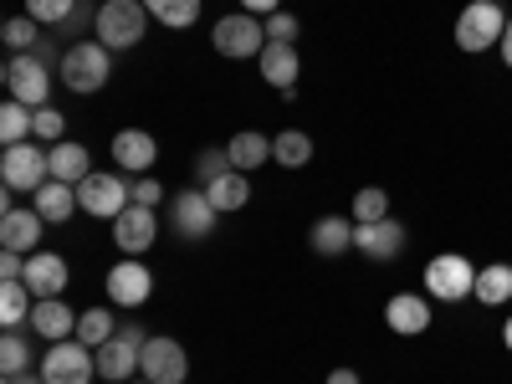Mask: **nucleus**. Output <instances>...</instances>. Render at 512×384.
I'll return each instance as SVG.
<instances>
[{
  "mask_svg": "<svg viewBox=\"0 0 512 384\" xmlns=\"http://www.w3.org/2000/svg\"><path fill=\"white\" fill-rule=\"evenodd\" d=\"M154 236H159V216H154L149 205H128L123 216L113 221V241H118V251H128V256L149 251Z\"/></svg>",
  "mask_w": 512,
  "mask_h": 384,
  "instance_id": "15",
  "label": "nucleus"
},
{
  "mask_svg": "<svg viewBox=\"0 0 512 384\" xmlns=\"http://www.w3.org/2000/svg\"><path fill=\"white\" fill-rule=\"evenodd\" d=\"M108 297H113V308H144L149 297H154V272L144 262H113L108 272Z\"/></svg>",
  "mask_w": 512,
  "mask_h": 384,
  "instance_id": "12",
  "label": "nucleus"
},
{
  "mask_svg": "<svg viewBox=\"0 0 512 384\" xmlns=\"http://www.w3.org/2000/svg\"><path fill=\"white\" fill-rule=\"evenodd\" d=\"M226 154H231V164L241 169V175H251V169H262L272 159V139L256 134V128H241V134L226 144Z\"/></svg>",
  "mask_w": 512,
  "mask_h": 384,
  "instance_id": "25",
  "label": "nucleus"
},
{
  "mask_svg": "<svg viewBox=\"0 0 512 384\" xmlns=\"http://www.w3.org/2000/svg\"><path fill=\"white\" fill-rule=\"evenodd\" d=\"M21 282L31 287V297H62V287L72 282L67 256H57V251H36V256H26V277H21Z\"/></svg>",
  "mask_w": 512,
  "mask_h": 384,
  "instance_id": "17",
  "label": "nucleus"
},
{
  "mask_svg": "<svg viewBox=\"0 0 512 384\" xmlns=\"http://www.w3.org/2000/svg\"><path fill=\"white\" fill-rule=\"evenodd\" d=\"M210 41H216V52H221V57H231V62L262 57V47H267V21H256L251 11H231V16H221V21H216Z\"/></svg>",
  "mask_w": 512,
  "mask_h": 384,
  "instance_id": "6",
  "label": "nucleus"
},
{
  "mask_svg": "<svg viewBox=\"0 0 512 384\" xmlns=\"http://www.w3.org/2000/svg\"><path fill=\"white\" fill-rule=\"evenodd\" d=\"M354 251L369 256V262H395L405 251V226L390 216V221H374V226H354Z\"/></svg>",
  "mask_w": 512,
  "mask_h": 384,
  "instance_id": "14",
  "label": "nucleus"
},
{
  "mask_svg": "<svg viewBox=\"0 0 512 384\" xmlns=\"http://www.w3.org/2000/svg\"><path fill=\"white\" fill-rule=\"evenodd\" d=\"M241 11H251V16H272V11H282V0H241Z\"/></svg>",
  "mask_w": 512,
  "mask_h": 384,
  "instance_id": "42",
  "label": "nucleus"
},
{
  "mask_svg": "<svg viewBox=\"0 0 512 384\" xmlns=\"http://www.w3.org/2000/svg\"><path fill=\"white\" fill-rule=\"evenodd\" d=\"M205 195H210V205H216L221 216H226V210H241V205L251 200V185H246L241 169H231V175H221L216 185H205Z\"/></svg>",
  "mask_w": 512,
  "mask_h": 384,
  "instance_id": "31",
  "label": "nucleus"
},
{
  "mask_svg": "<svg viewBox=\"0 0 512 384\" xmlns=\"http://www.w3.org/2000/svg\"><path fill=\"white\" fill-rule=\"evenodd\" d=\"M47 154H52V180H62V185H82V180L93 175V154H88V144L62 139V144H52Z\"/></svg>",
  "mask_w": 512,
  "mask_h": 384,
  "instance_id": "22",
  "label": "nucleus"
},
{
  "mask_svg": "<svg viewBox=\"0 0 512 384\" xmlns=\"http://www.w3.org/2000/svg\"><path fill=\"white\" fill-rule=\"evenodd\" d=\"M231 169H236V164H231L226 149H200V154H195V185L205 190V185H216L221 175H231Z\"/></svg>",
  "mask_w": 512,
  "mask_h": 384,
  "instance_id": "34",
  "label": "nucleus"
},
{
  "mask_svg": "<svg viewBox=\"0 0 512 384\" xmlns=\"http://www.w3.org/2000/svg\"><path fill=\"white\" fill-rule=\"evenodd\" d=\"M41 231H47V221L36 216V210H6L0 216V246L6 251H21V256H36V246H41Z\"/></svg>",
  "mask_w": 512,
  "mask_h": 384,
  "instance_id": "18",
  "label": "nucleus"
},
{
  "mask_svg": "<svg viewBox=\"0 0 512 384\" xmlns=\"http://www.w3.org/2000/svg\"><path fill=\"white\" fill-rule=\"evenodd\" d=\"M16 277H26V256L0 246V282H16Z\"/></svg>",
  "mask_w": 512,
  "mask_h": 384,
  "instance_id": "41",
  "label": "nucleus"
},
{
  "mask_svg": "<svg viewBox=\"0 0 512 384\" xmlns=\"http://www.w3.org/2000/svg\"><path fill=\"white\" fill-rule=\"evenodd\" d=\"M477 303L482 308H507L512 303V267L507 262H492V267H477Z\"/></svg>",
  "mask_w": 512,
  "mask_h": 384,
  "instance_id": "26",
  "label": "nucleus"
},
{
  "mask_svg": "<svg viewBox=\"0 0 512 384\" xmlns=\"http://www.w3.org/2000/svg\"><path fill=\"white\" fill-rule=\"evenodd\" d=\"M62 82H67V93H82V98H93L108 88V77H113V52L103 47V41H72V47L62 52Z\"/></svg>",
  "mask_w": 512,
  "mask_h": 384,
  "instance_id": "1",
  "label": "nucleus"
},
{
  "mask_svg": "<svg viewBox=\"0 0 512 384\" xmlns=\"http://www.w3.org/2000/svg\"><path fill=\"white\" fill-rule=\"evenodd\" d=\"M6 93L16 98V103H26V108H47V98H52V67L41 62L36 52H11V62H6Z\"/></svg>",
  "mask_w": 512,
  "mask_h": 384,
  "instance_id": "7",
  "label": "nucleus"
},
{
  "mask_svg": "<svg viewBox=\"0 0 512 384\" xmlns=\"http://www.w3.org/2000/svg\"><path fill=\"white\" fill-rule=\"evenodd\" d=\"M0 180H6V190H26L36 195L41 185L52 180V154L41 149V144H11L6 154H0Z\"/></svg>",
  "mask_w": 512,
  "mask_h": 384,
  "instance_id": "8",
  "label": "nucleus"
},
{
  "mask_svg": "<svg viewBox=\"0 0 512 384\" xmlns=\"http://www.w3.org/2000/svg\"><path fill=\"white\" fill-rule=\"evenodd\" d=\"M374 221H390V195L379 185H364L354 195V226H374Z\"/></svg>",
  "mask_w": 512,
  "mask_h": 384,
  "instance_id": "32",
  "label": "nucleus"
},
{
  "mask_svg": "<svg viewBox=\"0 0 512 384\" xmlns=\"http://www.w3.org/2000/svg\"><path fill=\"white\" fill-rule=\"evenodd\" d=\"M159 159V144L154 134H144V128H118L113 134V164L128 169V175H149Z\"/></svg>",
  "mask_w": 512,
  "mask_h": 384,
  "instance_id": "16",
  "label": "nucleus"
},
{
  "mask_svg": "<svg viewBox=\"0 0 512 384\" xmlns=\"http://www.w3.org/2000/svg\"><path fill=\"white\" fill-rule=\"evenodd\" d=\"M144 11L169 31H185V26L200 21V0H144Z\"/></svg>",
  "mask_w": 512,
  "mask_h": 384,
  "instance_id": "29",
  "label": "nucleus"
},
{
  "mask_svg": "<svg viewBox=\"0 0 512 384\" xmlns=\"http://www.w3.org/2000/svg\"><path fill=\"white\" fill-rule=\"evenodd\" d=\"M328 384H359V369H333Z\"/></svg>",
  "mask_w": 512,
  "mask_h": 384,
  "instance_id": "45",
  "label": "nucleus"
},
{
  "mask_svg": "<svg viewBox=\"0 0 512 384\" xmlns=\"http://www.w3.org/2000/svg\"><path fill=\"white\" fill-rule=\"evenodd\" d=\"M502 344H507V354H512V318L502 323Z\"/></svg>",
  "mask_w": 512,
  "mask_h": 384,
  "instance_id": "47",
  "label": "nucleus"
},
{
  "mask_svg": "<svg viewBox=\"0 0 512 384\" xmlns=\"http://www.w3.org/2000/svg\"><path fill=\"white\" fill-rule=\"evenodd\" d=\"M272 159H277L282 169H303V164L313 159V139L303 134V128H282V134L272 139Z\"/></svg>",
  "mask_w": 512,
  "mask_h": 384,
  "instance_id": "28",
  "label": "nucleus"
},
{
  "mask_svg": "<svg viewBox=\"0 0 512 384\" xmlns=\"http://www.w3.org/2000/svg\"><path fill=\"white\" fill-rule=\"evenodd\" d=\"M128 384H154V379H128Z\"/></svg>",
  "mask_w": 512,
  "mask_h": 384,
  "instance_id": "48",
  "label": "nucleus"
},
{
  "mask_svg": "<svg viewBox=\"0 0 512 384\" xmlns=\"http://www.w3.org/2000/svg\"><path fill=\"white\" fill-rule=\"evenodd\" d=\"M113 333H118V328H113V313H108V308H88V313L77 318V338H82L88 349H103Z\"/></svg>",
  "mask_w": 512,
  "mask_h": 384,
  "instance_id": "33",
  "label": "nucleus"
},
{
  "mask_svg": "<svg viewBox=\"0 0 512 384\" xmlns=\"http://www.w3.org/2000/svg\"><path fill=\"white\" fill-rule=\"evenodd\" d=\"M6 384H47V379H41V369H36V374L26 369V374H6Z\"/></svg>",
  "mask_w": 512,
  "mask_h": 384,
  "instance_id": "46",
  "label": "nucleus"
},
{
  "mask_svg": "<svg viewBox=\"0 0 512 384\" xmlns=\"http://www.w3.org/2000/svg\"><path fill=\"white\" fill-rule=\"evenodd\" d=\"M139 374V349L128 344V338H108V344L98 349V379H108V384H128Z\"/></svg>",
  "mask_w": 512,
  "mask_h": 384,
  "instance_id": "21",
  "label": "nucleus"
},
{
  "mask_svg": "<svg viewBox=\"0 0 512 384\" xmlns=\"http://www.w3.org/2000/svg\"><path fill=\"white\" fill-rule=\"evenodd\" d=\"M31 139H41V144H62L67 139V118L47 103V108H36V134Z\"/></svg>",
  "mask_w": 512,
  "mask_h": 384,
  "instance_id": "38",
  "label": "nucleus"
},
{
  "mask_svg": "<svg viewBox=\"0 0 512 384\" xmlns=\"http://www.w3.org/2000/svg\"><path fill=\"white\" fill-rule=\"evenodd\" d=\"M313 251L318 256H344L354 251V216H323L313 226Z\"/></svg>",
  "mask_w": 512,
  "mask_h": 384,
  "instance_id": "24",
  "label": "nucleus"
},
{
  "mask_svg": "<svg viewBox=\"0 0 512 384\" xmlns=\"http://www.w3.org/2000/svg\"><path fill=\"white\" fill-rule=\"evenodd\" d=\"M497 52H502V62H507V72H512V16H507V31H502V47H497Z\"/></svg>",
  "mask_w": 512,
  "mask_h": 384,
  "instance_id": "44",
  "label": "nucleus"
},
{
  "mask_svg": "<svg viewBox=\"0 0 512 384\" xmlns=\"http://www.w3.org/2000/svg\"><path fill=\"white\" fill-rule=\"evenodd\" d=\"M93 31L108 52H128V47H139L144 31H149V11H144V0H103L98 16H93Z\"/></svg>",
  "mask_w": 512,
  "mask_h": 384,
  "instance_id": "3",
  "label": "nucleus"
},
{
  "mask_svg": "<svg viewBox=\"0 0 512 384\" xmlns=\"http://www.w3.org/2000/svg\"><path fill=\"white\" fill-rule=\"evenodd\" d=\"M425 297L431 303H466V297L477 292V267H472V256H461V251H441L425 262Z\"/></svg>",
  "mask_w": 512,
  "mask_h": 384,
  "instance_id": "2",
  "label": "nucleus"
},
{
  "mask_svg": "<svg viewBox=\"0 0 512 384\" xmlns=\"http://www.w3.org/2000/svg\"><path fill=\"white\" fill-rule=\"evenodd\" d=\"M72 11H77V0H26V16L36 26H62L72 21Z\"/></svg>",
  "mask_w": 512,
  "mask_h": 384,
  "instance_id": "35",
  "label": "nucleus"
},
{
  "mask_svg": "<svg viewBox=\"0 0 512 384\" xmlns=\"http://www.w3.org/2000/svg\"><path fill=\"white\" fill-rule=\"evenodd\" d=\"M139 374L154 379V384H185L190 379V359L175 338H149L139 349Z\"/></svg>",
  "mask_w": 512,
  "mask_h": 384,
  "instance_id": "11",
  "label": "nucleus"
},
{
  "mask_svg": "<svg viewBox=\"0 0 512 384\" xmlns=\"http://www.w3.org/2000/svg\"><path fill=\"white\" fill-rule=\"evenodd\" d=\"M256 62H262V77L272 82L277 93L297 88V67H303V62H297V47H292V41H267Z\"/></svg>",
  "mask_w": 512,
  "mask_h": 384,
  "instance_id": "20",
  "label": "nucleus"
},
{
  "mask_svg": "<svg viewBox=\"0 0 512 384\" xmlns=\"http://www.w3.org/2000/svg\"><path fill=\"white\" fill-rule=\"evenodd\" d=\"M0 36H6L11 52H36V36H41V31H36L31 16H11L6 26H0Z\"/></svg>",
  "mask_w": 512,
  "mask_h": 384,
  "instance_id": "37",
  "label": "nucleus"
},
{
  "mask_svg": "<svg viewBox=\"0 0 512 384\" xmlns=\"http://www.w3.org/2000/svg\"><path fill=\"white\" fill-rule=\"evenodd\" d=\"M0 369H6V374H26L31 369V344H26L21 333L0 338Z\"/></svg>",
  "mask_w": 512,
  "mask_h": 384,
  "instance_id": "36",
  "label": "nucleus"
},
{
  "mask_svg": "<svg viewBox=\"0 0 512 384\" xmlns=\"http://www.w3.org/2000/svg\"><path fill=\"white\" fill-rule=\"evenodd\" d=\"M431 318H436V308H431L425 292H395L390 303H384V323H390V333H405V338L425 333Z\"/></svg>",
  "mask_w": 512,
  "mask_h": 384,
  "instance_id": "13",
  "label": "nucleus"
},
{
  "mask_svg": "<svg viewBox=\"0 0 512 384\" xmlns=\"http://www.w3.org/2000/svg\"><path fill=\"white\" fill-rule=\"evenodd\" d=\"M31 134H36V108H26V103L11 98L6 108H0V144L11 149V144H26Z\"/></svg>",
  "mask_w": 512,
  "mask_h": 384,
  "instance_id": "27",
  "label": "nucleus"
},
{
  "mask_svg": "<svg viewBox=\"0 0 512 384\" xmlns=\"http://www.w3.org/2000/svg\"><path fill=\"white\" fill-rule=\"evenodd\" d=\"M159 200H164V185H159L154 175H144V180H134V205H149V210H154Z\"/></svg>",
  "mask_w": 512,
  "mask_h": 384,
  "instance_id": "40",
  "label": "nucleus"
},
{
  "mask_svg": "<svg viewBox=\"0 0 512 384\" xmlns=\"http://www.w3.org/2000/svg\"><path fill=\"white\" fill-rule=\"evenodd\" d=\"M118 338H128L134 349H144V344H149V333H144V328H134V323H123V328H118Z\"/></svg>",
  "mask_w": 512,
  "mask_h": 384,
  "instance_id": "43",
  "label": "nucleus"
},
{
  "mask_svg": "<svg viewBox=\"0 0 512 384\" xmlns=\"http://www.w3.org/2000/svg\"><path fill=\"white\" fill-rule=\"evenodd\" d=\"M77 318L62 297H36V308H31V328L47 338V344H62V338H77Z\"/></svg>",
  "mask_w": 512,
  "mask_h": 384,
  "instance_id": "19",
  "label": "nucleus"
},
{
  "mask_svg": "<svg viewBox=\"0 0 512 384\" xmlns=\"http://www.w3.org/2000/svg\"><path fill=\"white\" fill-rule=\"evenodd\" d=\"M31 308H36V297H31V287H26L21 277H16V282H0V323L16 328V323L31 318Z\"/></svg>",
  "mask_w": 512,
  "mask_h": 384,
  "instance_id": "30",
  "label": "nucleus"
},
{
  "mask_svg": "<svg viewBox=\"0 0 512 384\" xmlns=\"http://www.w3.org/2000/svg\"><path fill=\"white\" fill-rule=\"evenodd\" d=\"M41 379L47 384H93L98 379V349H88L82 338H62L41 354Z\"/></svg>",
  "mask_w": 512,
  "mask_h": 384,
  "instance_id": "5",
  "label": "nucleus"
},
{
  "mask_svg": "<svg viewBox=\"0 0 512 384\" xmlns=\"http://www.w3.org/2000/svg\"><path fill=\"white\" fill-rule=\"evenodd\" d=\"M216 216L221 210L210 205V195L200 185H190L185 195H175V205H169V226H175V236H185V241H205L210 231H216Z\"/></svg>",
  "mask_w": 512,
  "mask_h": 384,
  "instance_id": "10",
  "label": "nucleus"
},
{
  "mask_svg": "<svg viewBox=\"0 0 512 384\" xmlns=\"http://www.w3.org/2000/svg\"><path fill=\"white\" fill-rule=\"evenodd\" d=\"M128 205H134V190H128L118 175H103V169H93V175L77 185V210H88V216H98V221H118Z\"/></svg>",
  "mask_w": 512,
  "mask_h": 384,
  "instance_id": "9",
  "label": "nucleus"
},
{
  "mask_svg": "<svg viewBox=\"0 0 512 384\" xmlns=\"http://www.w3.org/2000/svg\"><path fill=\"white\" fill-rule=\"evenodd\" d=\"M267 41H297V16L292 11H272L267 16Z\"/></svg>",
  "mask_w": 512,
  "mask_h": 384,
  "instance_id": "39",
  "label": "nucleus"
},
{
  "mask_svg": "<svg viewBox=\"0 0 512 384\" xmlns=\"http://www.w3.org/2000/svg\"><path fill=\"white\" fill-rule=\"evenodd\" d=\"M502 31H507V11L497 0H472V6L456 16V47L482 57V52L502 47Z\"/></svg>",
  "mask_w": 512,
  "mask_h": 384,
  "instance_id": "4",
  "label": "nucleus"
},
{
  "mask_svg": "<svg viewBox=\"0 0 512 384\" xmlns=\"http://www.w3.org/2000/svg\"><path fill=\"white\" fill-rule=\"evenodd\" d=\"M72 205H77V185H62V180H47L36 195H31V210L47 226H62V221H72Z\"/></svg>",
  "mask_w": 512,
  "mask_h": 384,
  "instance_id": "23",
  "label": "nucleus"
}]
</instances>
